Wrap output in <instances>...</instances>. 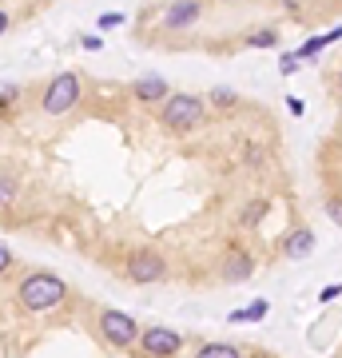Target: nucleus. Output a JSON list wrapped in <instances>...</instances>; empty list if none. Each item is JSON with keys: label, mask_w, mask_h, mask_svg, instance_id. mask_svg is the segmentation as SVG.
<instances>
[{"label": "nucleus", "mask_w": 342, "mask_h": 358, "mask_svg": "<svg viewBox=\"0 0 342 358\" xmlns=\"http://www.w3.org/2000/svg\"><path fill=\"white\" fill-rule=\"evenodd\" d=\"M64 287L52 271H32V275H24L20 279V303H24L28 310H48V307H56L64 299Z\"/></svg>", "instance_id": "nucleus-1"}, {"label": "nucleus", "mask_w": 342, "mask_h": 358, "mask_svg": "<svg viewBox=\"0 0 342 358\" xmlns=\"http://www.w3.org/2000/svg\"><path fill=\"white\" fill-rule=\"evenodd\" d=\"M199 120H203V100H199V96H187V92L167 96V103H164V124H167L171 131H191Z\"/></svg>", "instance_id": "nucleus-2"}, {"label": "nucleus", "mask_w": 342, "mask_h": 358, "mask_svg": "<svg viewBox=\"0 0 342 358\" xmlns=\"http://www.w3.org/2000/svg\"><path fill=\"white\" fill-rule=\"evenodd\" d=\"M80 100V76L76 72H60V76L52 80L48 88H44V112L48 115H64L68 108H76Z\"/></svg>", "instance_id": "nucleus-3"}, {"label": "nucleus", "mask_w": 342, "mask_h": 358, "mask_svg": "<svg viewBox=\"0 0 342 358\" xmlns=\"http://www.w3.org/2000/svg\"><path fill=\"white\" fill-rule=\"evenodd\" d=\"M100 331H104V338H108L112 346L140 343V327H136V319L124 315V310H104L100 315Z\"/></svg>", "instance_id": "nucleus-4"}, {"label": "nucleus", "mask_w": 342, "mask_h": 358, "mask_svg": "<svg viewBox=\"0 0 342 358\" xmlns=\"http://www.w3.org/2000/svg\"><path fill=\"white\" fill-rule=\"evenodd\" d=\"M140 346H143V355H152V358H171V355H179L183 338L171 327H148L140 334Z\"/></svg>", "instance_id": "nucleus-5"}, {"label": "nucleus", "mask_w": 342, "mask_h": 358, "mask_svg": "<svg viewBox=\"0 0 342 358\" xmlns=\"http://www.w3.org/2000/svg\"><path fill=\"white\" fill-rule=\"evenodd\" d=\"M167 275V263L155 251H136L131 255V263H127V279L140 282V287H148V282H159Z\"/></svg>", "instance_id": "nucleus-6"}, {"label": "nucleus", "mask_w": 342, "mask_h": 358, "mask_svg": "<svg viewBox=\"0 0 342 358\" xmlns=\"http://www.w3.org/2000/svg\"><path fill=\"white\" fill-rule=\"evenodd\" d=\"M199 13H203V4L199 0H171L167 4V13H164V28H191L195 20H199Z\"/></svg>", "instance_id": "nucleus-7"}, {"label": "nucleus", "mask_w": 342, "mask_h": 358, "mask_svg": "<svg viewBox=\"0 0 342 358\" xmlns=\"http://www.w3.org/2000/svg\"><path fill=\"white\" fill-rule=\"evenodd\" d=\"M223 279H227V282H247V279H251V255L239 251V247H231L227 263H223Z\"/></svg>", "instance_id": "nucleus-8"}, {"label": "nucleus", "mask_w": 342, "mask_h": 358, "mask_svg": "<svg viewBox=\"0 0 342 358\" xmlns=\"http://www.w3.org/2000/svg\"><path fill=\"white\" fill-rule=\"evenodd\" d=\"M283 251H287L291 259H306L311 251H315V231H306V227L291 231V235H287V243H283Z\"/></svg>", "instance_id": "nucleus-9"}, {"label": "nucleus", "mask_w": 342, "mask_h": 358, "mask_svg": "<svg viewBox=\"0 0 342 358\" xmlns=\"http://www.w3.org/2000/svg\"><path fill=\"white\" fill-rule=\"evenodd\" d=\"M136 100H143V103H152V100H164V92H167V80L164 76H143V80H136Z\"/></svg>", "instance_id": "nucleus-10"}, {"label": "nucleus", "mask_w": 342, "mask_h": 358, "mask_svg": "<svg viewBox=\"0 0 342 358\" xmlns=\"http://www.w3.org/2000/svg\"><path fill=\"white\" fill-rule=\"evenodd\" d=\"M266 310H271V303H266V299H255V303H247L243 310H231L227 319L231 322H263Z\"/></svg>", "instance_id": "nucleus-11"}, {"label": "nucleus", "mask_w": 342, "mask_h": 358, "mask_svg": "<svg viewBox=\"0 0 342 358\" xmlns=\"http://www.w3.org/2000/svg\"><path fill=\"white\" fill-rule=\"evenodd\" d=\"M195 358H239V346L235 343H207Z\"/></svg>", "instance_id": "nucleus-12"}, {"label": "nucleus", "mask_w": 342, "mask_h": 358, "mask_svg": "<svg viewBox=\"0 0 342 358\" xmlns=\"http://www.w3.org/2000/svg\"><path fill=\"white\" fill-rule=\"evenodd\" d=\"M263 215H266V203H263V199H255V203L243 207V219H239V223H243V227H259V223H263Z\"/></svg>", "instance_id": "nucleus-13"}, {"label": "nucleus", "mask_w": 342, "mask_h": 358, "mask_svg": "<svg viewBox=\"0 0 342 358\" xmlns=\"http://www.w3.org/2000/svg\"><path fill=\"white\" fill-rule=\"evenodd\" d=\"M247 44H251V48H275V44H279V36L266 28V32H251V36H247Z\"/></svg>", "instance_id": "nucleus-14"}, {"label": "nucleus", "mask_w": 342, "mask_h": 358, "mask_svg": "<svg viewBox=\"0 0 342 358\" xmlns=\"http://www.w3.org/2000/svg\"><path fill=\"white\" fill-rule=\"evenodd\" d=\"M16 199V183L8 176H0V203H13Z\"/></svg>", "instance_id": "nucleus-15"}, {"label": "nucleus", "mask_w": 342, "mask_h": 358, "mask_svg": "<svg viewBox=\"0 0 342 358\" xmlns=\"http://www.w3.org/2000/svg\"><path fill=\"white\" fill-rule=\"evenodd\" d=\"M211 100H215L219 108H231V103L239 100V96H235V92H231V88H215V92H211Z\"/></svg>", "instance_id": "nucleus-16"}, {"label": "nucleus", "mask_w": 342, "mask_h": 358, "mask_svg": "<svg viewBox=\"0 0 342 358\" xmlns=\"http://www.w3.org/2000/svg\"><path fill=\"white\" fill-rule=\"evenodd\" d=\"M327 215L334 219V227H342V195H334V199H327Z\"/></svg>", "instance_id": "nucleus-17"}, {"label": "nucleus", "mask_w": 342, "mask_h": 358, "mask_svg": "<svg viewBox=\"0 0 342 358\" xmlns=\"http://www.w3.org/2000/svg\"><path fill=\"white\" fill-rule=\"evenodd\" d=\"M279 72L283 76H294V72H299V56H294V52H287V56L279 60Z\"/></svg>", "instance_id": "nucleus-18"}, {"label": "nucleus", "mask_w": 342, "mask_h": 358, "mask_svg": "<svg viewBox=\"0 0 342 358\" xmlns=\"http://www.w3.org/2000/svg\"><path fill=\"white\" fill-rule=\"evenodd\" d=\"M115 24H124V13H104L100 16V28H115Z\"/></svg>", "instance_id": "nucleus-19"}, {"label": "nucleus", "mask_w": 342, "mask_h": 358, "mask_svg": "<svg viewBox=\"0 0 342 358\" xmlns=\"http://www.w3.org/2000/svg\"><path fill=\"white\" fill-rule=\"evenodd\" d=\"M8 267H13V251H8V247L0 243V275H4Z\"/></svg>", "instance_id": "nucleus-20"}, {"label": "nucleus", "mask_w": 342, "mask_h": 358, "mask_svg": "<svg viewBox=\"0 0 342 358\" xmlns=\"http://www.w3.org/2000/svg\"><path fill=\"white\" fill-rule=\"evenodd\" d=\"M339 294H342V282H334V287H327L318 299H322V303H330V299H339Z\"/></svg>", "instance_id": "nucleus-21"}, {"label": "nucleus", "mask_w": 342, "mask_h": 358, "mask_svg": "<svg viewBox=\"0 0 342 358\" xmlns=\"http://www.w3.org/2000/svg\"><path fill=\"white\" fill-rule=\"evenodd\" d=\"M84 48L96 52V48H104V40H100V36H84Z\"/></svg>", "instance_id": "nucleus-22"}, {"label": "nucleus", "mask_w": 342, "mask_h": 358, "mask_svg": "<svg viewBox=\"0 0 342 358\" xmlns=\"http://www.w3.org/2000/svg\"><path fill=\"white\" fill-rule=\"evenodd\" d=\"M4 28H8V13L0 8V36H4Z\"/></svg>", "instance_id": "nucleus-23"}, {"label": "nucleus", "mask_w": 342, "mask_h": 358, "mask_svg": "<svg viewBox=\"0 0 342 358\" xmlns=\"http://www.w3.org/2000/svg\"><path fill=\"white\" fill-rule=\"evenodd\" d=\"M283 4H287V8H294V0H283Z\"/></svg>", "instance_id": "nucleus-24"}, {"label": "nucleus", "mask_w": 342, "mask_h": 358, "mask_svg": "<svg viewBox=\"0 0 342 358\" xmlns=\"http://www.w3.org/2000/svg\"><path fill=\"white\" fill-rule=\"evenodd\" d=\"M339 88H342V72H339Z\"/></svg>", "instance_id": "nucleus-25"}]
</instances>
